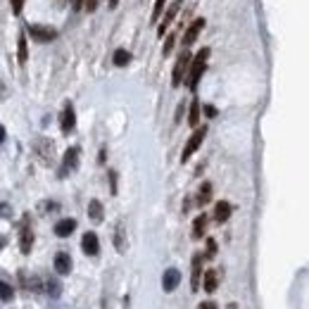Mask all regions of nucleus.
Wrapping results in <instances>:
<instances>
[{
  "label": "nucleus",
  "mask_w": 309,
  "mask_h": 309,
  "mask_svg": "<svg viewBox=\"0 0 309 309\" xmlns=\"http://www.w3.org/2000/svg\"><path fill=\"white\" fill-rule=\"evenodd\" d=\"M207 60H209V48H203L195 57H191V64H188V72H191V74H188V88H191V91L198 88V81H200L205 67H207Z\"/></svg>",
  "instance_id": "f257e3e1"
},
{
  "label": "nucleus",
  "mask_w": 309,
  "mask_h": 309,
  "mask_svg": "<svg viewBox=\"0 0 309 309\" xmlns=\"http://www.w3.org/2000/svg\"><path fill=\"white\" fill-rule=\"evenodd\" d=\"M205 136H207V126L195 128V133H193L191 138H188V143H186V148H183V152H181V162H188V160H191L193 155H195V150L203 145Z\"/></svg>",
  "instance_id": "f03ea898"
},
{
  "label": "nucleus",
  "mask_w": 309,
  "mask_h": 309,
  "mask_svg": "<svg viewBox=\"0 0 309 309\" xmlns=\"http://www.w3.org/2000/svg\"><path fill=\"white\" fill-rule=\"evenodd\" d=\"M188 64H191V53L188 50H183L179 55V60L174 64V72H171V86H181L183 84V76L188 72Z\"/></svg>",
  "instance_id": "7ed1b4c3"
},
{
  "label": "nucleus",
  "mask_w": 309,
  "mask_h": 309,
  "mask_svg": "<svg viewBox=\"0 0 309 309\" xmlns=\"http://www.w3.org/2000/svg\"><path fill=\"white\" fill-rule=\"evenodd\" d=\"M29 36H31L33 41H38V43H48V41H53L55 36H57V31H55V29H50V26L31 24V26H29Z\"/></svg>",
  "instance_id": "20e7f679"
},
{
  "label": "nucleus",
  "mask_w": 309,
  "mask_h": 309,
  "mask_svg": "<svg viewBox=\"0 0 309 309\" xmlns=\"http://www.w3.org/2000/svg\"><path fill=\"white\" fill-rule=\"evenodd\" d=\"M203 259H205V255H200V252L193 257V274H191V290L193 293L200 290V281H203Z\"/></svg>",
  "instance_id": "39448f33"
},
{
  "label": "nucleus",
  "mask_w": 309,
  "mask_h": 309,
  "mask_svg": "<svg viewBox=\"0 0 309 309\" xmlns=\"http://www.w3.org/2000/svg\"><path fill=\"white\" fill-rule=\"evenodd\" d=\"M60 126H62L64 133H72L76 128V112L72 105H64L62 114H60Z\"/></svg>",
  "instance_id": "423d86ee"
},
{
  "label": "nucleus",
  "mask_w": 309,
  "mask_h": 309,
  "mask_svg": "<svg viewBox=\"0 0 309 309\" xmlns=\"http://www.w3.org/2000/svg\"><path fill=\"white\" fill-rule=\"evenodd\" d=\"M79 167V148H69L64 152L62 160V169H60V176H67L69 171H74Z\"/></svg>",
  "instance_id": "0eeeda50"
},
{
  "label": "nucleus",
  "mask_w": 309,
  "mask_h": 309,
  "mask_svg": "<svg viewBox=\"0 0 309 309\" xmlns=\"http://www.w3.org/2000/svg\"><path fill=\"white\" fill-rule=\"evenodd\" d=\"M179 283H181V274H179V269H167L164 276H162V288H164V293L176 290L179 288Z\"/></svg>",
  "instance_id": "6e6552de"
},
{
  "label": "nucleus",
  "mask_w": 309,
  "mask_h": 309,
  "mask_svg": "<svg viewBox=\"0 0 309 309\" xmlns=\"http://www.w3.org/2000/svg\"><path fill=\"white\" fill-rule=\"evenodd\" d=\"M81 247H84L86 255L96 257L98 252H100V243H98V235L93 233V231H88V233H84V238H81Z\"/></svg>",
  "instance_id": "1a4fd4ad"
},
{
  "label": "nucleus",
  "mask_w": 309,
  "mask_h": 309,
  "mask_svg": "<svg viewBox=\"0 0 309 309\" xmlns=\"http://www.w3.org/2000/svg\"><path fill=\"white\" fill-rule=\"evenodd\" d=\"M33 247V231L31 226L24 221V226H21V233H19V250L24 252V255H29Z\"/></svg>",
  "instance_id": "9d476101"
},
{
  "label": "nucleus",
  "mask_w": 309,
  "mask_h": 309,
  "mask_svg": "<svg viewBox=\"0 0 309 309\" xmlns=\"http://www.w3.org/2000/svg\"><path fill=\"white\" fill-rule=\"evenodd\" d=\"M183 5V0H176L174 5H169V10H167V14H164V19H162V24H160V29H157V33L160 36H164V31L171 26V21H174V17L179 14V7Z\"/></svg>",
  "instance_id": "9b49d317"
},
{
  "label": "nucleus",
  "mask_w": 309,
  "mask_h": 309,
  "mask_svg": "<svg viewBox=\"0 0 309 309\" xmlns=\"http://www.w3.org/2000/svg\"><path fill=\"white\" fill-rule=\"evenodd\" d=\"M203 29H205V19H195V21H193L191 26L186 29V36H183V45H193V43H195V38L200 36V31H203Z\"/></svg>",
  "instance_id": "f8f14e48"
},
{
  "label": "nucleus",
  "mask_w": 309,
  "mask_h": 309,
  "mask_svg": "<svg viewBox=\"0 0 309 309\" xmlns=\"http://www.w3.org/2000/svg\"><path fill=\"white\" fill-rule=\"evenodd\" d=\"M55 271H57L60 276H67V274L72 271V257L67 255V252H57V255H55Z\"/></svg>",
  "instance_id": "ddd939ff"
},
{
  "label": "nucleus",
  "mask_w": 309,
  "mask_h": 309,
  "mask_svg": "<svg viewBox=\"0 0 309 309\" xmlns=\"http://www.w3.org/2000/svg\"><path fill=\"white\" fill-rule=\"evenodd\" d=\"M36 152H38V155H41V160L48 164V162L53 160V155H55L53 143H50V140H45V138H38V143H36Z\"/></svg>",
  "instance_id": "4468645a"
},
{
  "label": "nucleus",
  "mask_w": 309,
  "mask_h": 309,
  "mask_svg": "<svg viewBox=\"0 0 309 309\" xmlns=\"http://www.w3.org/2000/svg\"><path fill=\"white\" fill-rule=\"evenodd\" d=\"M74 228H76L74 219H62V221L55 224V235H57V238H67V235L74 233Z\"/></svg>",
  "instance_id": "2eb2a0df"
},
{
  "label": "nucleus",
  "mask_w": 309,
  "mask_h": 309,
  "mask_svg": "<svg viewBox=\"0 0 309 309\" xmlns=\"http://www.w3.org/2000/svg\"><path fill=\"white\" fill-rule=\"evenodd\" d=\"M231 212H233V209H231V205L221 200V203H216V207H214V219H216L219 224H224V221H228Z\"/></svg>",
  "instance_id": "dca6fc26"
},
{
  "label": "nucleus",
  "mask_w": 309,
  "mask_h": 309,
  "mask_svg": "<svg viewBox=\"0 0 309 309\" xmlns=\"http://www.w3.org/2000/svg\"><path fill=\"white\" fill-rule=\"evenodd\" d=\"M88 216H91L96 224H100V221H103L105 212H103V203H100V200H91V203H88Z\"/></svg>",
  "instance_id": "f3484780"
},
{
  "label": "nucleus",
  "mask_w": 309,
  "mask_h": 309,
  "mask_svg": "<svg viewBox=\"0 0 309 309\" xmlns=\"http://www.w3.org/2000/svg\"><path fill=\"white\" fill-rule=\"evenodd\" d=\"M205 231H207V214H200L193 221V238H203Z\"/></svg>",
  "instance_id": "a211bd4d"
},
{
  "label": "nucleus",
  "mask_w": 309,
  "mask_h": 309,
  "mask_svg": "<svg viewBox=\"0 0 309 309\" xmlns=\"http://www.w3.org/2000/svg\"><path fill=\"white\" fill-rule=\"evenodd\" d=\"M216 288H219V271L209 269V271L205 274V290H207V293H214Z\"/></svg>",
  "instance_id": "6ab92c4d"
},
{
  "label": "nucleus",
  "mask_w": 309,
  "mask_h": 309,
  "mask_svg": "<svg viewBox=\"0 0 309 309\" xmlns=\"http://www.w3.org/2000/svg\"><path fill=\"white\" fill-rule=\"evenodd\" d=\"M26 57H29V45H26V33H19V41H17V60L19 64L26 62Z\"/></svg>",
  "instance_id": "aec40b11"
},
{
  "label": "nucleus",
  "mask_w": 309,
  "mask_h": 309,
  "mask_svg": "<svg viewBox=\"0 0 309 309\" xmlns=\"http://www.w3.org/2000/svg\"><path fill=\"white\" fill-rule=\"evenodd\" d=\"M112 62L117 64V67H126V64L131 62V53L124 50V48H119L117 53H114V57H112Z\"/></svg>",
  "instance_id": "412c9836"
},
{
  "label": "nucleus",
  "mask_w": 309,
  "mask_h": 309,
  "mask_svg": "<svg viewBox=\"0 0 309 309\" xmlns=\"http://www.w3.org/2000/svg\"><path fill=\"white\" fill-rule=\"evenodd\" d=\"M12 298H14V288L10 283L0 281V302H12Z\"/></svg>",
  "instance_id": "4be33fe9"
},
{
  "label": "nucleus",
  "mask_w": 309,
  "mask_h": 309,
  "mask_svg": "<svg viewBox=\"0 0 309 309\" xmlns=\"http://www.w3.org/2000/svg\"><path fill=\"white\" fill-rule=\"evenodd\" d=\"M212 200V183H203V188L198 193V203L200 205H207Z\"/></svg>",
  "instance_id": "5701e85b"
},
{
  "label": "nucleus",
  "mask_w": 309,
  "mask_h": 309,
  "mask_svg": "<svg viewBox=\"0 0 309 309\" xmlns=\"http://www.w3.org/2000/svg\"><path fill=\"white\" fill-rule=\"evenodd\" d=\"M198 121H200V103L193 100L191 103V114H188V124H191V126H198Z\"/></svg>",
  "instance_id": "b1692460"
},
{
  "label": "nucleus",
  "mask_w": 309,
  "mask_h": 309,
  "mask_svg": "<svg viewBox=\"0 0 309 309\" xmlns=\"http://www.w3.org/2000/svg\"><path fill=\"white\" fill-rule=\"evenodd\" d=\"M43 290H45L50 298H60V283H57L55 278H48V281H45V286H43Z\"/></svg>",
  "instance_id": "393cba45"
},
{
  "label": "nucleus",
  "mask_w": 309,
  "mask_h": 309,
  "mask_svg": "<svg viewBox=\"0 0 309 309\" xmlns=\"http://www.w3.org/2000/svg\"><path fill=\"white\" fill-rule=\"evenodd\" d=\"M114 243H117L119 252H124V226L121 224H117V228H114Z\"/></svg>",
  "instance_id": "a878e982"
},
{
  "label": "nucleus",
  "mask_w": 309,
  "mask_h": 309,
  "mask_svg": "<svg viewBox=\"0 0 309 309\" xmlns=\"http://www.w3.org/2000/svg\"><path fill=\"white\" fill-rule=\"evenodd\" d=\"M164 2H167V0H155V10H152V21L160 19L162 10H164Z\"/></svg>",
  "instance_id": "bb28decb"
},
{
  "label": "nucleus",
  "mask_w": 309,
  "mask_h": 309,
  "mask_svg": "<svg viewBox=\"0 0 309 309\" xmlns=\"http://www.w3.org/2000/svg\"><path fill=\"white\" fill-rule=\"evenodd\" d=\"M174 41H176V36H169L167 38V43H164V48H162V53H164V57L171 53V48H174Z\"/></svg>",
  "instance_id": "cd10ccee"
},
{
  "label": "nucleus",
  "mask_w": 309,
  "mask_h": 309,
  "mask_svg": "<svg viewBox=\"0 0 309 309\" xmlns=\"http://www.w3.org/2000/svg\"><path fill=\"white\" fill-rule=\"evenodd\" d=\"M10 2H12V12H14V14H19L21 7H24V0H10Z\"/></svg>",
  "instance_id": "c85d7f7f"
},
{
  "label": "nucleus",
  "mask_w": 309,
  "mask_h": 309,
  "mask_svg": "<svg viewBox=\"0 0 309 309\" xmlns=\"http://www.w3.org/2000/svg\"><path fill=\"white\" fill-rule=\"evenodd\" d=\"M98 2H100V0H84V7H86L88 12H93V10L98 7Z\"/></svg>",
  "instance_id": "c756f323"
},
{
  "label": "nucleus",
  "mask_w": 309,
  "mask_h": 309,
  "mask_svg": "<svg viewBox=\"0 0 309 309\" xmlns=\"http://www.w3.org/2000/svg\"><path fill=\"white\" fill-rule=\"evenodd\" d=\"M214 252H216V243H214V240H207V255L205 257H212Z\"/></svg>",
  "instance_id": "7c9ffc66"
},
{
  "label": "nucleus",
  "mask_w": 309,
  "mask_h": 309,
  "mask_svg": "<svg viewBox=\"0 0 309 309\" xmlns=\"http://www.w3.org/2000/svg\"><path fill=\"white\" fill-rule=\"evenodd\" d=\"M205 114H207V117H216V107L205 105Z\"/></svg>",
  "instance_id": "2f4dec72"
},
{
  "label": "nucleus",
  "mask_w": 309,
  "mask_h": 309,
  "mask_svg": "<svg viewBox=\"0 0 309 309\" xmlns=\"http://www.w3.org/2000/svg\"><path fill=\"white\" fill-rule=\"evenodd\" d=\"M198 309H216V305H214V302H203Z\"/></svg>",
  "instance_id": "473e14b6"
},
{
  "label": "nucleus",
  "mask_w": 309,
  "mask_h": 309,
  "mask_svg": "<svg viewBox=\"0 0 309 309\" xmlns=\"http://www.w3.org/2000/svg\"><path fill=\"white\" fill-rule=\"evenodd\" d=\"M72 5H74V10H81V7H84V0H72Z\"/></svg>",
  "instance_id": "72a5a7b5"
},
{
  "label": "nucleus",
  "mask_w": 309,
  "mask_h": 309,
  "mask_svg": "<svg viewBox=\"0 0 309 309\" xmlns=\"http://www.w3.org/2000/svg\"><path fill=\"white\" fill-rule=\"evenodd\" d=\"M2 140H5V128L0 126V143H2Z\"/></svg>",
  "instance_id": "f704fd0d"
},
{
  "label": "nucleus",
  "mask_w": 309,
  "mask_h": 309,
  "mask_svg": "<svg viewBox=\"0 0 309 309\" xmlns=\"http://www.w3.org/2000/svg\"><path fill=\"white\" fill-rule=\"evenodd\" d=\"M117 2H119V0H109V5H112V7H117Z\"/></svg>",
  "instance_id": "c9c22d12"
},
{
  "label": "nucleus",
  "mask_w": 309,
  "mask_h": 309,
  "mask_svg": "<svg viewBox=\"0 0 309 309\" xmlns=\"http://www.w3.org/2000/svg\"><path fill=\"white\" fill-rule=\"evenodd\" d=\"M2 247H5V240H2V238H0V250H2Z\"/></svg>",
  "instance_id": "e433bc0d"
}]
</instances>
